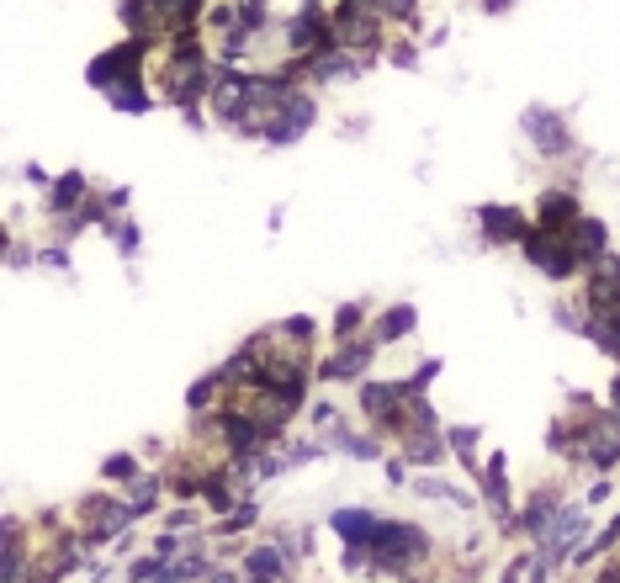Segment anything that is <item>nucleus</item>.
I'll use <instances>...</instances> for the list:
<instances>
[{
	"label": "nucleus",
	"instance_id": "f257e3e1",
	"mask_svg": "<svg viewBox=\"0 0 620 583\" xmlns=\"http://www.w3.org/2000/svg\"><path fill=\"white\" fill-rule=\"evenodd\" d=\"M424 552H430V530L408 520H382L371 535V568L377 573H408Z\"/></svg>",
	"mask_w": 620,
	"mask_h": 583
},
{
	"label": "nucleus",
	"instance_id": "f03ea898",
	"mask_svg": "<svg viewBox=\"0 0 620 583\" xmlns=\"http://www.w3.org/2000/svg\"><path fill=\"white\" fill-rule=\"evenodd\" d=\"M525 260H530L536 271H546L552 282H567V276L583 265L578 249H572V239H567V233H552V229H541V233L525 239Z\"/></svg>",
	"mask_w": 620,
	"mask_h": 583
},
{
	"label": "nucleus",
	"instance_id": "7ed1b4c3",
	"mask_svg": "<svg viewBox=\"0 0 620 583\" xmlns=\"http://www.w3.org/2000/svg\"><path fill=\"white\" fill-rule=\"evenodd\" d=\"M525 138L546 154V160H563L572 149V133H567L563 112H546V107H525Z\"/></svg>",
	"mask_w": 620,
	"mask_h": 583
},
{
	"label": "nucleus",
	"instance_id": "20e7f679",
	"mask_svg": "<svg viewBox=\"0 0 620 583\" xmlns=\"http://www.w3.org/2000/svg\"><path fill=\"white\" fill-rule=\"evenodd\" d=\"M583 457L599 472H610L620 462V413H599V419L583 424Z\"/></svg>",
	"mask_w": 620,
	"mask_h": 583
},
{
	"label": "nucleus",
	"instance_id": "39448f33",
	"mask_svg": "<svg viewBox=\"0 0 620 583\" xmlns=\"http://www.w3.org/2000/svg\"><path fill=\"white\" fill-rule=\"evenodd\" d=\"M477 223H483V239L488 244H525L530 239V223L514 213V207H477Z\"/></svg>",
	"mask_w": 620,
	"mask_h": 583
},
{
	"label": "nucleus",
	"instance_id": "423d86ee",
	"mask_svg": "<svg viewBox=\"0 0 620 583\" xmlns=\"http://www.w3.org/2000/svg\"><path fill=\"white\" fill-rule=\"evenodd\" d=\"M371 355H377V340H355V345H345L339 355L324 361V382H355V377L371 366Z\"/></svg>",
	"mask_w": 620,
	"mask_h": 583
},
{
	"label": "nucleus",
	"instance_id": "0eeeda50",
	"mask_svg": "<svg viewBox=\"0 0 620 583\" xmlns=\"http://www.w3.org/2000/svg\"><path fill=\"white\" fill-rule=\"evenodd\" d=\"M567 239H572V249H578V260H583V265H594V260H605V255H610V229H605L599 218H578V223L567 229Z\"/></svg>",
	"mask_w": 620,
	"mask_h": 583
},
{
	"label": "nucleus",
	"instance_id": "6e6552de",
	"mask_svg": "<svg viewBox=\"0 0 620 583\" xmlns=\"http://www.w3.org/2000/svg\"><path fill=\"white\" fill-rule=\"evenodd\" d=\"M329 525H335V535L345 541V546H371V535H377L382 520H377L371 509H335Z\"/></svg>",
	"mask_w": 620,
	"mask_h": 583
},
{
	"label": "nucleus",
	"instance_id": "1a4fd4ad",
	"mask_svg": "<svg viewBox=\"0 0 620 583\" xmlns=\"http://www.w3.org/2000/svg\"><path fill=\"white\" fill-rule=\"evenodd\" d=\"M536 218H541V229L563 233V229H572L583 213H578V196H572V191H546V196L536 202Z\"/></svg>",
	"mask_w": 620,
	"mask_h": 583
},
{
	"label": "nucleus",
	"instance_id": "9d476101",
	"mask_svg": "<svg viewBox=\"0 0 620 583\" xmlns=\"http://www.w3.org/2000/svg\"><path fill=\"white\" fill-rule=\"evenodd\" d=\"M557 515H563V504H557V493H536V499L525 504V515H520V530L541 541V535H546V530L557 525Z\"/></svg>",
	"mask_w": 620,
	"mask_h": 583
},
{
	"label": "nucleus",
	"instance_id": "9b49d317",
	"mask_svg": "<svg viewBox=\"0 0 620 583\" xmlns=\"http://www.w3.org/2000/svg\"><path fill=\"white\" fill-rule=\"evenodd\" d=\"M244 573H249L255 583H282V573H286L282 541H276V546H255V552H249V562H244Z\"/></svg>",
	"mask_w": 620,
	"mask_h": 583
},
{
	"label": "nucleus",
	"instance_id": "f8f14e48",
	"mask_svg": "<svg viewBox=\"0 0 620 583\" xmlns=\"http://www.w3.org/2000/svg\"><path fill=\"white\" fill-rule=\"evenodd\" d=\"M414 324H419L414 302H393V308H388V313L377 318V340H382V345H393V340H403V335H408Z\"/></svg>",
	"mask_w": 620,
	"mask_h": 583
},
{
	"label": "nucleus",
	"instance_id": "ddd939ff",
	"mask_svg": "<svg viewBox=\"0 0 620 583\" xmlns=\"http://www.w3.org/2000/svg\"><path fill=\"white\" fill-rule=\"evenodd\" d=\"M74 196H85V175H80V170L58 175L54 196H48V213H54V218H69V207H74Z\"/></svg>",
	"mask_w": 620,
	"mask_h": 583
},
{
	"label": "nucleus",
	"instance_id": "4468645a",
	"mask_svg": "<svg viewBox=\"0 0 620 583\" xmlns=\"http://www.w3.org/2000/svg\"><path fill=\"white\" fill-rule=\"evenodd\" d=\"M446 457V440L435 435V430H414V440H408V462H424V466H435Z\"/></svg>",
	"mask_w": 620,
	"mask_h": 583
},
{
	"label": "nucleus",
	"instance_id": "2eb2a0df",
	"mask_svg": "<svg viewBox=\"0 0 620 583\" xmlns=\"http://www.w3.org/2000/svg\"><path fill=\"white\" fill-rule=\"evenodd\" d=\"M329 446H335V451H345V457H355V462H371V457H377V440L350 435V430H339V424H335V435H329Z\"/></svg>",
	"mask_w": 620,
	"mask_h": 583
},
{
	"label": "nucleus",
	"instance_id": "dca6fc26",
	"mask_svg": "<svg viewBox=\"0 0 620 583\" xmlns=\"http://www.w3.org/2000/svg\"><path fill=\"white\" fill-rule=\"evenodd\" d=\"M414 493H419V499H446L451 509H467V499H461V488H451L446 477H419V483H414Z\"/></svg>",
	"mask_w": 620,
	"mask_h": 583
},
{
	"label": "nucleus",
	"instance_id": "f3484780",
	"mask_svg": "<svg viewBox=\"0 0 620 583\" xmlns=\"http://www.w3.org/2000/svg\"><path fill=\"white\" fill-rule=\"evenodd\" d=\"M446 446H451L456 457L467 462V472H477V462H472V446H477V424H456V430H446Z\"/></svg>",
	"mask_w": 620,
	"mask_h": 583
},
{
	"label": "nucleus",
	"instance_id": "a211bd4d",
	"mask_svg": "<svg viewBox=\"0 0 620 583\" xmlns=\"http://www.w3.org/2000/svg\"><path fill=\"white\" fill-rule=\"evenodd\" d=\"M616 541H620V515H616V520H610V525H605V530H599V535H594L589 546H578L572 557H578V562H589V557H605V552H610Z\"/></svg>",
	"mask_w": 620,
	"mask_h": 583
},
{
	"label": "nucleus",
	"instance_id": "6ab92c4d",
	"mask_svg": "<svg viewBox=\"0 0 620 583\" xmlns=\"http://www.w3.org/2000/svg\"><path fill=\"white\" fill-rule=\"evenodd\" d=\"M112 107H117V112H149V96H144L138 85H117V91H112Z\"/></svg>",
	"mask_w": 620,
	"mask_h": 583
},
{
	"label": "nucleus",
	"instance_id": "aec40b11",
	"mask_svg": "<svg viewBox=\"0 0 620 583\" xmlns=\"http://www.w3.org/2000/svg\"><path fill=\"white\" fill-rule=\"evenodd\" d=\"M218 382H223V377H202V382H191L186 408H191V413H196V408H207V404H213V393H218Z\"/></svg>",
	"mask_w": 620,
	"mask_h": 583
},
{
	"label": "nucleus",
	"instance_id": "412c9836",
	"mask_svg": "<svg viewBox=\"0 0 620 583\" xmlns=\"http://www.w3.org/2000/svg\"><path fill=\"white\" fill-rule=\"evenodd\" d=\"M435 377H441V361H424V366H419V371H414V377L403 382V393H408V398H419V393H424V387H430Z\"/></svg>",
	"mask_w": 620,
	"mask_h": 583
},
{
	"label": "nucleus",
	"instance_id": "4be33fe9",
	"mask_svg": "<svg viewBox=\"0 0 620 583\" xmlns=\"http://www.w3.org/2000/svg\"><path fill=\"white\" fill-rule=\"evenodd\" d=\"M361 313H366L361 302H345V308H339V313H335V340H350V329L361 324Z\"/></svg>",
	"mask_w": 620,
	"mask_h": 583
},
{
	"label": "nucleus",
	"instance_id": "5701e85b",
	"mask_svg": "<svg viewBox=\"0 0 620 583\" xmlns=\"http://www.w3.org/2000/svg\"><path fill=\"white\" fill-rule=\"evenodd\" d=\"M154 499H160V477H138V483H133V504H144V515H149Z\"/></svg>",
	"mask_w": 620,
	"mask_h": 583
},
{
	"label": "nucleus",
	"instance_id": "b1692460",
	"mask_svg": "<svg viewBox=\"0 0 620 583\" xmlns=\"http://www.w3.org/2000/svg\"><path fill=\"white\" fill-rule=\"evenodd\" d=\"M260 520V509H255V499H239V509L223 520V530H244V525H255Z\"/></svg>",
	"mask_w": 620,
	"mask_h": 583
},
{
	"label": "nucleus",
	"instance_id": "393cba45",
	"mask_svg": "<svg viewBox=\"0 0 620 583\" xmlns=\"http://www.w3.org/2000/svg\"><path fill=\"white\" fill-rule=\"evenodd\" d=\"M101 472H107V477H122V483H133V477H138V466H133V457H127V451H122V457H107V466H101Z\"/></svg>",
	"mask_w": 620,
	"mask_h": 583
},
{
	"label": "nucleus",
	"instance_id": "a878e982",
	"mask_svg": "<svg viewBox=\"0 0 620 583\" xmlns=\"http://www.w3.org/2000/svg\"><path fill=\"white\" fill-rule=\"evenodd\" d=\"M112 239L122 244V255H138V229L133 223H112Z\"/></svg>",
	"mask_w": 620,
	"mask_h": 583
},
{
	"label": "nucleus",
	"instance_id": "bb28decb",
	"mask_svg": "<svg viewBox=\"0 0 620 583\" xmlns=\"http://www.w3.org/2000/svg\"><path fill=\"white\" fill-rule=\"evenodd\" d=\"M282 335H292V340H313V318H286Z\"/></svg>",
	"mask_w": 620,
	"mask_h": 583
},
{
	"label": "nucleus",
	"instance_id": "cd10ccee",
	"mask_svg": "<svg viewBox=\"0 0 620 583\" xmlns=\"http://www.w3.org/2000/svg\"><path fill=\"white\" fill-rule=\"evenodd\" d=\"M38 260H43V265H54V271H64V265H69V255H64V244H54V249H43Z\"/></svg>",
	"mask_w": 620,
	"mask_h": 583
},
{
	"label": "nucleus",
	"instance_id": "c85d7f7f",
	"mask_svg": "<svg viewBox=\"0 0 620 583\" xmlns=\"http://www.w3.org/2000/svg\"><path fill=\"white\" fill-rule=\"evenodd\" d=\"M175 552H180V541H175V535H160V541H154V557H175Z\"/></svg>",
	"mask_w": 620,
	"mask_h": 583
},
{
	"label": "nucleus",
	"instance_id": "c756f323",
	"mask_svg": "<svg viewBox=\"0 0 620 583\" xmlns=\"http://www.w3.org/2000/svg\"><path fill=\"white\" fill-rule=\"evenodd\" d=\"M207 583H233V579H228V573H218V568H213V573H207Z\"/></svg>",
	"mask_w": 620,
	"mask_h": 583
},
{
	"label": "nucleus",
	"instance_id": "7c9ffc66",
	"mask_svg": "<svg viewBox=\"0 0 620 583\" xmlns=\"http://www.w3.org/2000/svg\"><path fill=\"white\" fill-rule=\"evenodd\" d=\"M504 5H509V0H488V11H504Z\"/></svg>",
	"mask_w": 620,
	"mask_h": 583
}]
</instances>
